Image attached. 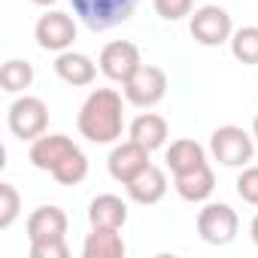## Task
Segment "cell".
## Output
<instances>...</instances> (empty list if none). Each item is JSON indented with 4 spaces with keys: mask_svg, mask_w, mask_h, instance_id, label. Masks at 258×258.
<instances>
[{
    "mask_svg": "<svg viewBox=\"0 0 258 258\" xmlns=\"http://www.w3.org/2000/svg\"><path fill=\"white\" fill-rule=\"evenodd\" d=\"M121 94L112 88H94L79 109V134L91 143H115L124 127Z\"/></svg>",
    "mask_w": 258,
    "mask_h": 258,
    "instance_id": "cell-1",
    "label": "cell"
},
{
    "mask_svg": "<svg viewBox=\"0 0 258 258\" xmlns=\"http://www.w3.org/2000/svg\"><path fill=\"white\" fill-rule=\"evenodd\" d=\"M88 31H109L134 16L140 0H70Z\"/></svg>",
    "mask_w": 258,
    "mask_h": 258,
    "instance_id": "cell-2",
    "label": "cell"
},
{
    "mask_svg": "<svg viewBox=\"0 0 258 258\" xmlns=\"http://www.w3.org/2000/svg\"><path fill=\"white\" fill-rule=\"evenodd\" d=\"M210 152L216 155V161H222L225 167H243L246 161H252L255 143L252 137L237 124H222L210 137Z\"/></svg>",
    "mask_w": 258,
    "mask_h": 258,
    "instance_id": "cell-3",
    "label": "cell"
},
{
    "mask_svg": "<svg viewBox=\"0 0 258 258\" xmlns=\"http://www.w3.org/2000/svg\"><path fill=\"white\" fill-rule=\"evenodd\" d=\"M10 131L19 137V140H37L46 134V124H49V106L40 100V97H19L13 106H10Z\"/></svg>",
    "mask_w": 258,
    "mask_h": 258,
    "instance_id": "cell-4",
    "label": "cell"
},
{
    "mask_svg": "<svg viewBox=\"0 0 258 258\" xmlns=\"http://www.w3.org/2000/svg\"><path fill=\"white\" fill-rule=\"evenodd\" d=\"M164 94H167V73L161 67H152V64H140V70L124 82V100L140 106V109L161 103Z\"/></svg>",
    "mask_w": 258,
    "mask_h": 258,
    "instance_id": "cell-5",
    "label": "cell"
},
{
    "mask_svg": "<svg viewBox=\"0 0 258 258\" xmlns=\"http://www.w3.org/2000/svg\"><path fill=\"white\" fill-rule=\"evenodd\" d=\"M240 219L228 204H207L198 213V234L210 243V246H228L237 237Z\"/></svg>",
    "mask_w": 258,
    "mask_h": 258,
    "instance_id": "cell-6",
    "label": "cell"
},
{
    "mask_svg": "<svg viewBox=\"0 0 258 258\" xmlns=\"http://www.w3.org/2000/svg\"><path fill=\"white\" fill-rule=\"evenodd\" d=\"M231 34H234V25H231V16L216 7V4H207L201 10H195L191 16V37L201 43V46H222V43H231Z\"/></svg>",
    "mask_w": 258,
    "mask_h": 258,
    "instance_id": "cell-7",
    "label": "cell"
},
{
    "mask_svg": "<svg viewBox=\"0 0 258 258\" xmlns=\"http://www.w3.org/2000/svg\"><path fill=\"white\" fill-rule=\"evenodd\" d=\"M140 49L134 43H127V40H115V43H106L103 52H100V70L106 79L112 82H127L137 70H140Z\"/></svg>",
    "mask_w": 258,
    "mask_h": 258,
    "instance_id": "cell-8",
    "label": "cell"
},
{
    "mask_svg": "<svg viewBox=\"0 0 258 258\" xmlns=\"http://www.w3.org/2000/svg\"><path fill=\"white\" fill-rule=\"evenodd\" d=\"M34 37H37V43H40L43 49H49V52H67V49L73 46V40H76V22H73L67 13L52 10V13L40 16V22H37V28H34Z\"/></svg>",
    "mask_w": 258,
    "mask_h": 258,
    "instance_id": "cell-9",
    "label": "cell"
},
{
    "mask_svg": "<svg viewBox=\"0 0 258 258\" xmlns=\"http://www.w3.org/2000/svg\"><path fill=\"white\" fill-rule=\"evenodd\" d=\"M106 164H109V176L115 182L127 185L143 167H149V149L140 146L137 140H127V143H121V146H115L109 152V161Z\"/></svg>",
    "mask_w": 258,
    "mask_h": 258,
    "instance_id": "cell-10",
    "label": "cell"
},
{
    "mask_svg": "<svg viewBox=\"0 0 258 258\" xmlns=\"http://www.w3.org/2000/svg\"><path fill=\"white\" fill-rule=\"evenodd\" d=\"M79 146L70 140V137H64V134H43V137H37L34 140V146H31V164L37 167V170H55L67 155H73Z\"/></svg>",
    "mask_w": 258,
    "mask_h": 258,
    "instance_id": "cell-11",
    "label": "cell"
},
{
    "mask_svg": "<svg viewBox=\"0 0 258 258\" xmlns=\"http://www.w3.org/2000/svg\"><path fill=\"white\" fill-rule=\"evenodd\" d=\"M67 234V213L61 207H40L28 216V240H64Z\"/></svg>",
    "mask_w": 258,
    "mask_h": 258,
    "instance_id": "cell-12",
    "label": "cell"
},
{
    "mask_svg": "<svg viewBox=\"0 0 258 258\" xmlns=\"http://www.w3.org/2000/svg\"><path fill=\"white\" fill-rule=\"evenodd\" d=\"M124 188H127V195H131V201H137L143 207H152V204H158L167 195V176H164L161 167L149 164V167H143L131 182H127Z\"/></svg>",
    "mask_w": 258,
    "mask_h": 258,
    "instance_id": "cell-13",
    "label": "cell"
},
{
    "mask_svg": "<svg viewBox=\"0 0 258 258\" xmlns=\"http://www.w3.org/2000/svg\"><path fill=\"white\" fill-rule=\"evenodd\" d=\"M55 73H58L67 85L82 88V85H91V82H94L97 67H94V61H91L88 55H82V52H70V49H67V52H58Z\"/></svg>",
    "mask_w": 258,
    "mask_h": 258,
    "instance_id": "cell-14",
    "label": "cell"
},
{
    "mask_svg": "<svg viewBox=\"0 0 258 258\" xmlns=\"http://www.w3.org/2000/svg\"><path fill=\"white\" fill-rule=\"evenodd\" d=\"M173 185H176V195H179L182 201L201 204V201H207V198L213 195V188H216V173L210 170V164H201V167H195V170H188V173H176Z\"/></svg>",
    "mask_w": 258,
    "mask_h": 258,
    "instance_id": "cell-15",
    "label": "cell"
},
{
    "mask_svg": "<svg viewBox=\"0 0 258 258\" xmlns=\"http://www.w3.org/2000/svg\"><path fill=\"white\" fill-rule=\"evenodd\" d=\"M91 228H121L127 222V204L115 195H97L88 207Z\"/></svg>",
    "mask_w": 258,
    "mask_h": 258,
    "instance_id": "cell-16",
    "label": "cell"
},
{
    "mask_svg": "<svg viewBox=\"0 0 258 258\" xmlns=\"http://www.w3.org/2000/svg\"><path fill=\"white\" fill-rule=\"evenodd\" d=\"M118 231L121 228H91V234L82 243V255L85 258H121L124 240Z\"/></svg>",
    "mask_w": 258,
    "mask_h": 258,
    "instance_id": "cell-17",
    "label": "cell"
},
{
    "mask_svg": "<svg viewBox=\"0 0 258 258\" xmlns=\"http://www.w3.org/2000/svg\"><path fill=\"white\" fill-rule=\"evenodd\" d=\"M131 140H137L140 146H146L149 152L167 143V121L158 112H143L131 121Z\"/></svg>",
    "mask_w": 258,
    "mask_h": 258,
    "instance_id": "cell-18",
    "label": "cell"
},
{
    "mask_svg": "<svg viewBox=\"0 0 258 258\" xmlns=\"http://www.w3.org/2000/svg\"><path fill=\"white\" fill-rule=\"evenodd\" d=\"M201 164H207V152H204V146L198 140H176V143H170L167 167L173 170V176L176 173H188V170H195Z\"/></svg>",
    "mask_w": 258,
    "mask_h": 258,
    "instance_id": "cell-19",
    "label": "cell"
},
{
    "mask_svg": "<svg viewBox=\"0 0 258 258\" xmlns=\"http://www.w3.org/2000/svg\"><path fill=\"white\" fill-rule=\"evenodd\" d=\"M31 82H34V67L22 58H10L4 64V70H0V85L10 94H19V91L31 88Z\"/></svg>",
    "mask_w": 258,
    "mask_h": 258,
    "instance_id": "cell-20",
    "label": "cell"
},
{
    "mask_svg": "<svg viewBox=\"0 0 258 258\" xmlns=\"http://www.w3.org/2000/svg\"><path fill=\"white\" fill-rule=\"evenodd\" d=\"M231 55L243 64H258V28L246 25L231 34Z\"/></svg>",
    "mask_w": 258,
    "mask_h": 258,
    "instance_id": "cell-21",
    "label": "cell"
},
{
    "mask_svg": "<svg viewBox=\"0 0 258 258\" xmlns=\"http://www.w3.org/2000/svg\"><path fill=\"white\" fill-rule=\"evenodd\" d=\"M52 176H55L61 185H79V182L88 176V158L76 149L73 155H67V158L52 170Z\"/></svg>",
    "mask_w": 258,
    "mask_h": 258,
    "instance_id": "cell-22",
    "label": "cell"
},
{
    "mask_svg": "<svg viewBox=\"0 0 258 258\" xmlns=\"http://www.w3.org/2000/svg\"><path fill=\"white\" fill-rule=\"evenodd\" d=\"M19 210H22V198L16 191L13 182H0V228H10L16 219H19Z\"/></svg>",
    "mask_w": 258,
    "mask_h": 258,
    "instance_id": "cell-23",
    "label": "cell"
},
{
    "mask_svg": "<svg viewBox=\"0 0 258 258\" xmlns=\"http://www.w3.org/2000/svg\"><path fill=\"white\" fill-rule=\"evenodd\" d=\"M152 7L164 22H179V19H185L191 13L195 0H152Z\"/></svg>",
    "mask_w": 258,
    "mask_h": 258,
    "instance_id": "cell-24",
    "label": "cell"
},
{
    "mask_svg": "<svg viewBox=\"0 0 258 258\" xmlns=\"http://www.w3.org/2000/svg\"><path fill=\"white\" fill-rule=\"evenodd\" d=\"M237 195H240L246 204L258 207V167H246V170L237 176Z\"/></svg>",
    "mask_w": 258,
    "mask_h": 258,
    "instance_id": "cell-25",
    "label": "cell"
},
{
    "mask_svg": "<svg viewBox=\"0 0 258 258\" xmlns=\"http://www.w3.org/2000/svg\"><path fill=\"white\" fill-rule=\"evenodd\" d=\"M70 249L64 240H40L31 243V258H67Z\"/></svg>",
    "mask_w": 258,
    "mask_h": 258,
    "instance_id": "cell-26",
    "label": "cell"
},
{
    "mask_svg": "<svg viewBox=\"0 0 258 258\" xmlns=\"http://www.w3.org/2000/svg\"><path fill=\"white\" fill-rule=\"evenodd\" d=\"M249 234H252V240H255V246H258V216L252 219V225H249Z\"/></svg>",
    "mask_w": 258,
    "mask_h": 258,
    "instance_id": "cell-27",
    "label": "cell"
},
{
    "mask_svg": "<svg viewBox=\"0 0 258 258\" xmlns=\"http://www.w3.org/2000/svg\"><path fill=\"white\" fill-rule=\"evenodd\" d=\"M31 4H37V7H52L55 0H31Z\"/></svg>",
    "mask_w": 258,
    "mask_h": 258,
    "instance_id": "cell-28",
    "label": "cell"
},
{
    "mask_svg": "<svg viewBox=\"0 0 258 258\" xmlns=\"http://www.w3.org/2000/svg\"><path fill=\"white\" fill-rule=\"evenodd\" d=\"M252 131H255V137H258V115H255V121H252Z\"/></svg>",
    "mask_w": 258,
    "mask_h": 258,
    "instance_id": "cell-29",
    "label": "cell"
}]
</instances>
